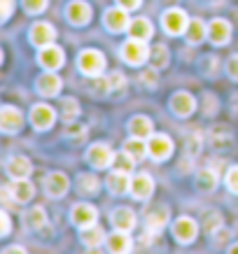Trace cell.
I'll return each mask as SVG.
<instances>
[{"mask_svg":"<svg viewBox=\"0 0 238 254\" xmlns=\"http://www.w3.org/2000/svg\"><path fill=\"white\" fill-rule=\"evenodd\" d=\"M77 65H79V70H82L84 75L96 77V75H100V72L105 70V56L100 54L98 49H84V52L79 54V59H77Z\"/></svg>","mask_w":238,"mask_h":254,"instance_id":"obj_1","label":"cell"},{"mask_svg":"<svg viewBox=\"0 0 238 254\" xmlns=\"http://www.w3.org/2000/svg\"><path fill=\"white\" fill-rule=\"evenodd\" d=\"M122 59L129 63V65H140V63H145L147 59H150V49H147L145 40H136V38L126 40L122 45Z\"/></svg>","mask_w":238,"mask_h":254,"instance_id":"obj_2","label":"cell"},{"mask_svg":"<svg viewBox=\"0 0 238 254\" xmlns=\"http://www.w3.org/2000/svg\"><path fill=\"white\" fill-rule=\"evenodd\" d=\"M189 21H192V19L184 14L182 9H177V7L166 9V12H163V16H161L163 31L170 33V35H180V33H184V31H187V26H189Z\"/></svg>","mask_w":238,"mask_h":254,"instance_id":"obj_3","label":"cell"},{"mask_svg":"<svg viewBox=\"0 0 238 254\" xmlns=\"http://www.w3.org/2000/svg\"><path fill=\"white\" fill-rule=\"evenodd\" d=\"M173 236H175L177 243L189 245V243H194L196 236H199V224L194 222L192 217H180V219L173 224Z\"/></svg>","mask_w":238,"mask_h":254,"instance_id":"obj_4","label":"cell"},{"mask_svg":"<svg viewBox=\"0 0 238 254\" xmlns=\"http://www.w3.org/2000/svg\"><path fill=\"white\" fill-rule=\"evenodd\" d=\"M147 152L152 156L154 161H166L170 154H173V140L168 135H152L150 142H147Z\"/></svg>","mask_w":238,"mask_h":254,"instance_id":"obj_5","label":"cell"},{"mask_svg":"<svg viewBox=\"0 0 238 254\" xmlns=\"http://www.w3.org/2000/svg\"><path fill=\"white\" fill-rule=\"evenodd\" d=\"M86 161L91 163L93 168H108L110 163H115V154H112V149L108 145H103V142H96V145L89 147V152H86Z\"/></svg>","mask_w":238,"mask_h":254,"instance_id":"obj_6","label":"cell"},{"mask_svg":"<svg viewBox=\"0 0 238 254\" xmlns=\"http://www.w3.org/2000/svg\"><path fill=\"white\" fill-rule=\"evenodd\" d=\"M38 61H40V65L47 70H59L63 65V61H66V56H63L61 47H56L54 42H52V45H47V47H40Z\"/></svg>","mask_w":238,"mask_h":254,"instance_id":"obj_7","label":"cell"},{"mask_svg":"<svg viewBox=\"0 0 238 254\" xmlns=\"http://www.w3.org/2000/svg\"><path fill=\"white\" fill-rule=\"evenodd\" d=\"M129 9H124L122 5L119 7H112L105 12L103 16V23H105V28L112 33H122V31H129V14H126Z\"/></svg>","mask_w":238,"mask_h":254,"instance_id":"obj_8","label":"cell"},{"mask_svg":"<svg viewBox=\"0 0 238 254\" xmlns=\"http://www.w3.org/2000/svg\"><path fill=\"white\" fill-rule=\"evenodd\" d=\"M28 38H31V42L35 47H47L52 45L56 38V31L52 23H45V21H38L31 26V33H28Z\"/></svg>","mask_w":238,"mask_h":254,"instance_id":"obj_9","label":"cell"},{"mask_svg":"<svg viewBox=\"0 0 238 254\" xmlns=\"http://www.w3.org/2000/svg\"><path fill=\"white\" fill-rule=\"evenodd\" d=\"M196 108V100H194L192 93L187 91H175L173 98H170V112L175 117H189Z\"/></svg>","mask_w":238,"mask_h":254,"instance_id":"obj_10","label":"cell"},{"mask_svg":"<svg viewBox=\"0 0 238 254\" xmlns=\"http://www.w3.org/2000/svg\"><path fill=\"white\" fill-rule=\"evenodd\" d=\"M66 16L73 26H86L91 19V7L82 2V0H73L68 7H66Z\"/></svg>","mask_w":238,"mask_h":254,"instance_id":"obj_11","label":"cell"},{"mask_svg":"<svg viewBox=\"0 0 238 254\" xmlns=\"http://www.w3.org/2000/svg\"><path fill=\"white\" fill-rule=\"evenodd\" d=\"M208 38L213 45H227L231 38V23L227 19H213L208 23Z\"/></svg>","mask_w":238,"mask_h":254,"instance_id":"obj_12","label":"cell"},{"mask_svg":"<svg viewBox=\"0 0 238 254\" xmlns=\"http://www.w3.org/2000/svg\"><path fill=\"white\" fill-rule=\"evenodd\" d=\"M154 191V180L147 173H140V175H136L133 180H131V196L138 200H145L150 198Z\"/></svg>","mask_w":238,"mask_h":254,"instance_id":"obj_13","label":"cell"},{"mask_svg":"<svg viewBox=\"0 0 238 254\" xmlns=\"http://www.w3.org/2000/svg\"><path fill=\"white\" fill-rule=\"evenodd\" d=\"M54 119H56V115H54V110L49 108V105H33V110H31V122H33V126L38 128V131H47L52 124H54Z\"/></svg>","mask_w":238,"mask_h":254,"instance_id":"obj_14","label":"cell"},{"mask_svg":"<svg viewBox=\"0 0 238 254\" xmlns=\"http://www.w3.org/2000/svg\"><path fill=\"white\" fill-rule=\"evenodd\" d=\"M70 180L63 173H49L45 177V191L52 196V198H61L63 193L68 191Z\"/></svg>","mask_w":238,"mask_h":254,"instance_id":"obj_15","label":"cell"},{"mask_svg":"<svg viewBox=\"0 0 238 254\" xmlns=\"http://www.w3.org/2000/svg\"><path fill=\"white\" fill-rule=\"evenodd\" d=\"M70 219H73V224H77V226L82 229V226H89V224H96V219H98V210L93 208V205H89V203H79V205L73 208Z\"/></svg>","mask_w":238,"mask_h":254,"instance_id":"obj_16","label":"cell"},{"mask_svg":"<svg viewBox=\"0 0 238 254\" xmlns=\"http://www.w3.org/2000/svg\"><path fill=\"white\" fill-rule=\"evenodd\" d=\"M168 217H170V210L166 205H157V208L147 210L145 212V222H147V231H161L163 226L168 224Z\"/></svg>","mask_w":238,"mask_h":254,"instance_id":"obj_17","label":"cell"},{"mask_svg":"<svg viewBox=\"0 0 238 254\" xmlns=\"http://www.w3.org/2000/svg\"><path fill=\"white\" fill-rule=\"evenodd\" d=\"M21 112L12 105H5V108L0 110V128L5 133H16L21 128Z\"/></svg>","mask_w":238,"mask_h":254,"instance_id":"obj_18","label":"cell"},{"mask_svg":"<svg viewBox=\"0 0 238 254\" xmlns=\"http://www.w3.org/2000/svg\"><path fill=\"white\" fill-rule=\"evenodd\" d=\"M61 77L59 75H52V72H45L42 77L35 82V89H38L40 96H45V98H52V96H56V93L61 91Z\"/></svg>","mask_w":238,"mask_h":254,"instance_id":"obj_19","label":"cell"},{"mask_svg":"<svg viewBox=\"0 0 238 254\" xmlns=\"http://www.w3.org/2000/svg\"><path fill=\"white\" fill-rule=\"evenodd\" d=\"M110 222L115 229H122V231H133L136 226V212L131 208H117L110 212Z\"/></svg>","mask_w":238,"mask_h":254,"instance_id":"obj_20","label":"cell"},{"mask_svg":"<svg viewBox=\"0 0 238 254\" xmlns=\"http://www.w3.org/2000/svg\"><path fill=\"white\" fill-rule=\"evenodd\" d=\"M5 168H7V175L14 177V180H21V177H28L33 170V163L26 159V156H9L7 163H5Z\"/></svg>","mask_w":238,"mask_h":254,"instance_id":"obj_21","label":"cell"},{"mask_svg":"<svg viewBox=\"0 0 238 254\" xmlns=\"http://www.w3.org/2000/svg\"><path fill=\"white\" fill-rule=\"evenodd\" d=\"M152 128H154V124L150 117L138 115V117H133V119H129V131H131V135H136V138H143V140L152 138L154 135Z\"/></svg>","mask_w":238,"mask_h":254,"instance_id":"obj_22","label":"cell"},{"mask_svg":"<svg viewBox=\"0 0 238 254\" xmlns=\"http://www.w3.org/2000/svg\"><path fill=\"white\" fill-rule=\"evenodd\" d=\"M108 189L112 193H117V196H119V193H126L131 189V177H129V173H126V170H112V173H110L108 175Z\"/></svg>","mask_w":238,"mask_h":254,"instance_id":"obj_23","label":"cell"},{"mask_svg":"<svg viewBox=\"0 0 238 254\" xmlns=\"http://www.w3.org/2000/svg\"><path fill=\"white\" fill-rule=\"evenodd\" d=\"M108 250L110 252H131L133 250V240H131L129 231H122V229H117L112 236L108 238Z\"/></svg>","mask_w":238,"mask_h":254,"instance_id":"obj_24","label":"cell"},{"mask_svg":"<svg viewBox=\"0 0 238 254\" xmlns=\"http://www.w3.org/2000/svg\"><path fill=\"white\" fill-rule=\"evenodd\" d=\"M79 240H82V243H84V245L91 250V247H98L100 243L105 240V231L100 229L98 224H89V226H82Z\"/></svg>","mask_w":238,"mask_h":254,"instance_id":"obj_25","label":"cell"},{"mask_svg":"<svg viewBox=\"0 0 238 254\" xmlns=\"http://www.w3.org/2000/svg\"><path fill=\"white\" fill-rule=\"evenodd\" d=\"M12 189V196H14L16 203H28V200L33 198V193H35V187L26 180V177H21V180H16L14 185L9 187Z\"/></svg>","mask_w":238,"mask_h":254,"instance_id":"obj_26","label":"cell"},{"mask_svg":"<svg viewBox=\"0 0 238 254\" xmlns=\"http://www.w3.org/2000/svg\"><path fill=\"white\" fill-rule=\"evenodd\" d=\"M129 38H136V40H147L152 38V23L147 21V19H133L129 23Z\"/></svg>","mask_w":238,"mask_h":254,"instance_id":"obj_27","label":"cell"},{"mask_svg":"<svg viewBox=\"0 0 238 254\" xmlns=\"http://www.w3.org/2000/svg\"><path fill=\"white\" fill-rule=\"evenodd\" d=\"M124 152L126 154H131L136 161H140V159H145L150 152H147V145L143 138H136V135H131L126 142H124Z\"/></svg>","mask_w":238,"mask_h":254,"instance_id":"obj_28","label":"cell"},{"mask_svg":"<svg viewBox=\"0 0 238 254\" xmlns=\"http://www.w3.org/2000/svg\"><path fill=\"white\" fill-rule=\"evenodd\" d=\"M206 23L201 21V19H192L189 21V26H187V31H184V35H187V42H192V45H199L201 40L206 38Z\"/></svg>","mask_w":238,"mask_h":254,"instance_id":"obj_29","label":"cell"},{"mask_svg":"<svg viewBox=\"0 0 238 254\" xmlns=\"http://www.w3.org/2000/svg\"><path fill=\"white\" fill-rule=\"evenodd\" d=\"M217 185V173L215 168H201L199 175H196V187L201 191H213Z\"/></svg>","mask_w":238,"mask_h":254,"instance_id":"obj_30","label":"cell"},{"mask_svg":"<svg viewBox=\"0 0 238 254\" xmlns=\"http://www.w3.org/2000/svg\"><path fill=\"white\" fill-rule=\"evenodd\" d=\"M26 224H28V229H33V231H38V229H42L47 224V215L42 208H31L28 212H26Z\"/></svg>","mask_w":238,"mask_h":254,"instance_id":"obj_31","label":"cell"},{"mask_svg":"<svg viewBox=\"0 0 238 254\" xmlns=\"http://www.w3.org/2000/svg\"><path fill=\"white\" fill-rule=\"evenodd\" d=\"M150 63H152L157 70L166 68V65H168V49H166L163 45L152 47V49H150Z\"/></svg>","mask_w":238,"mask_h":254,"instance_id":"obj_32","label":"cell"},{"mask_svg":"<svg viewBox=\"0 0 238 254\" xmlns=\"http://www.w3.org/2000/svg\"><path fill=\"white\" fill-rule=\"evenodd\" d=\"M203 226H206L208 233H215L222 229V217H220V212H215V210H206L203 212Z\"/></svg>","mask_w":238,"mask_h":254,"instance_id":"obj_33","label":"cell"},{"mask_svg":"<svg viewBox=\"0 0 238 254\" xmlns=\"http://www.w3.org/2000/svg\"><path fill=\"white\" fill-rule=\"evenodd\" d=\"M77 187L82 193H96L98 191V180L93 175H79L77 177Z\"/></svg>","mask_w":238,"mask_h":254,"instance_id":"obj_34","label":"cell"},{"mask_svg":"<svg viewBox=\"0 0 238 254\" xmlns=\"http://www.w3.org/2000/svg\"><path fill=\"white\" fill-rule=\"evenodd\" d=\"M77 112H79V105H77L75 98H63L61 103V117L66 119V122H73L77 117Z\"/></svg>","mask_w":238,"mask_h":254,"instance_id":"obj_35","label":"cell"},{"mask_svg":"<svg viewBox=\"0 0 238 254\" xmlns=\"http://www.w3.org/2000/svg\"><path fill=\"white\" fill-rule=\"evenodd\" d=\"M89 86H91L93 91L98 93V96H105V93H112V86H110V77H100V75H96V77L89 82Z\"/></svg>","mask_w":238,"mask_h":254,"instance_id":"obj_36","label":"cell"},{"mask_svg":"<svg viewBox=\"0 0 238 254\" xmlns=\"http://www.w3.org/2000/svg\"><path fill=\"white\" fill-rule=\"evenodd\" d=\"M224 140H229L231 142V133H229V128H222V126L213 128L210 135H208V142H210V145H220V142H224Z\"/></svg>","mask_w":238,"mask_h":254,"instance_id":"obj_37","label":"cell"},{"mask_svg":"<svg viewBox=\"0 0 238 254\" xmlns=\"http://www.w3.org/2000/svg\"><path fill=\"white\" fill-rule=\"evenodd\" d=\"M21 2L28 14H40V12L47 9V0H21Z\"/></svg>","mask_w":238,"mask_h":254,"instance_id":"obj_38","label":"cell"},{"mask_svg":"<svg viewBox=\"0 0 238 254\" xmlns=\"http://www.w3.org/2000/svg\"><path fill=\"white\" fill-rule=\"evenodd\" d=\"M184 149L189 152V159H194V156L199 154V149H201V135H199V133H194V135H189V138H187Z\"/></svg>","mask_w":238,"mask_h":254,"instance_id":"obj_39","label":"cell"},{"mask_svg":"<svg viewBox=\"0 0 238 254\" xmlns=\"http://www.w3.org/2000/svg\"><path fill=\"white\" fill-rule=\"evenodd\" d=\"M133 161H136V159H133L131 154H126V152H124V154H119V156H115V166L119 170H126V173L133 168Z\"/></svg>","mask_w":238,"mask_h":254,"instance_id":"obj_40","label":"cell"},{"mask_svg":"<svg viewBox=\"0 0 238 254\" xmlns=\"http://www.w3.org/2000/svg\"><path fill=\"white\" fill-rule=\"evenodd\" d=\"M110 86H112V93H122L124 91L126 79H124L122 72H112V75H110Z\"/></svg>","mask_w":238,"mask_h":254,"instance_id":"obj_41","label":"cell"},{"mask_svg":"<svg viewBox=\"0 0 238 254\" xmlns=\"http://www.w3.org/2000/svg\"><path fill=\"white\" fill-rule=\"evenodd\" d=\"M66 135H68L70 140H75V142H82V140H84V135H86V128H84V126H79V124H77V126H70Z\"/></svg>","mask_w":238,"mask_h":254,"instance_id":"obj_42","label":"cell"},{"mask_svg":"<svg viewBox=\"0 0 238 254\" xmlns=\"http://www.w3.org/2000/svg\"><path fill=\"white\" fill-rule=\"evenodd\" d=\"M227 187H229L234 193H238V166L229 168V173H227Z\"/></svg>","mask_w":238,"mask_h":254,"instance_id":"obj_43","label":"cell"},{"mask_svg":"<svg viewBox=\"0 0 238 254\" xmlns=\"http://www.w3.org/2000/svg\"><path fill=\"white\" fill-rule=\"evenodd\" d=\"M227 72H229L231 79H236L238 82V54H234L229 59V63H227Z\"/></svg>","mask_w":238,"mask_h":254,"instance_id":"obj_44","label":"cell"},{"mask_svg":"<svg viewBox=\"0 0 238 254\" xmlns=\"http://www.w3.org/2000/svg\"><path fill=\"white\" fill-rule=\"evenodd\" d=\"M0 222H2L0 236H7V233H9V215H7V210H2V212H0Z\"/></svg>","mask_w":238,"mask_h":254,"instance_id":"obj_45","label":"cell"},{"mask_svg":"<svg viewBox=\"0 0 238 254\" xmlns=\"http://www.w3.org/2000/svg\"><path fill=\"white\" fill-rule=\"evenodd\" d=\"M14 9V0H2V19H9Z\"/></svg>","mask_w":238,"mask_h":254,"instance_id":"obj_46","label":"cell"},{"mask_svg":"<svg viewBox=\"0 0 238 254\" xmlns=\"http://www.w3.org/2000/svg\"><path fill=\"white\" fill-rule=\"evenodd\" d=\"M117 2H119L124 9H138L143 0H117Z\"/></svg>","mask_w":238,"mask_h":254,"instance_id":"obj_47","label":"cell"},{"mask_svg":"<svg viewBox=\"0 0 238 254\" xmlns=\"http://www.w3.org/2000/svg\"><path fill=\"white\" fill-rule=\"evenodd\" d=\"M143 84H157V77H154V72H143Z\"/></svg>","mask_w":238,"mask_h":254,"instance_id":"obj_48","label":"cell"},{"mask_svg":"<svg viewBox=\"0 0 238 254\" xmlns=\"http://www.w3.org/2000/svg\"><path fill=\"white\" fill-rule=\"evenodd\" d=\"M5 252H23V247H7Z\"/></svg>","mask_w":238,"mask_h":254,"instance_id":"obj_49","label":"cell"},{"mask_svg":"<svg viewBox=\"0 0 238 254\" xmlns=\"http://www.w3.org/2000/svg\"><path fill=\"white\" fill-rule=\"evenodd\" d=\"M231 252H238V245H234V247H231Z\"/></svg>","mask_w":238,"mask_h":254,"instance_id":"obj_50","label":"cell"}]
</instances>
